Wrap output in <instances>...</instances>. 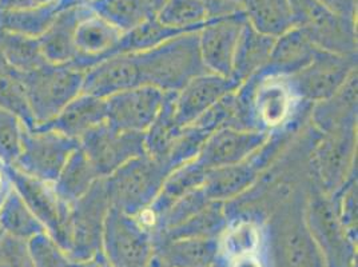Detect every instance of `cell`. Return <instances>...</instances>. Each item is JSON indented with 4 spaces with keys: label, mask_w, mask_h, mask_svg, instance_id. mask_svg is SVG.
I'll return each instance as SVG.
<instances>
[{
    "label": "cell",
    "mask_w": 358,
    "mask_h": 267,
    "mask_svg": "<svg viewBox=\"0 0 358 267\" xmlns=\"http://www.w3.org/2000/svg\"><path fill=\"white\" fill-rule=\"evenodd\" d=\"M317 138L318 131L308 120L290 146L259 173L253 186L224 203L229 223L248 219L265 224L277 208L306 195L312 185L310 157Z\"/></svg>",
    "instance_id": "cell-1"
},
{
    "label": "cell",
    "mask_w": 358,
    "mask_h": 267,
    "mask_svg": "<svg viewBox=\"0 0 358 267\" xmlns=\"http://www.w3.org/2000/svg\"><path fill=\"white\" fill-rule=\"evenodd\" d=\"M236 96L241 127L268 135L284 130L312 107L299 98L290 76L265 70L241 83Z\"/></svg>",
    "instance_id": "cell-2"
},
{
    "label": "cell",
    "mask_w": 358,
    "mask_h": 267,
    "mask_svg": "<svg viewBox=\"0 0 358 267\" xmlns=\"http://www.w3.org/2000/svg\"><path fill=\"white\" fill-rule=\"evenodd\" d=\"M306 198L308 194L285 203L264 224L270 266L325 267L305 219Z\"/></svg>",
    "instance_id": "cell-3"
},
{
    "label": "cell",
    "mask_w": 358,
    "mask_h": 267,
    "mask_svg": "<svg viewBox=\"0 0 358 267\" xmlns=\"http://www.w3.org/2000/svg\"><path fill=\"white\" fill-rule=\"evenodd\" d=\"M141 86L176 94L198 75L209 73L202 62L198 32L178 35L149 51L136 52Z\"/></svg>",
    "instance_id": "cell-4"
},
{
    "label": "cell",
    "mask_w": 358,
    "mask_h": 267,
    "mask_svg": "<svg viewBox=\"0 0 358 267\" xmlns=\"http://www.w3.org/2000/svg\"><path fill=\"white\" fill-rule=\"evenodd\" d=\"M305 219L325 267H357V240L346 231L333 198L322 193L313 180L306 198Z\"/></svg>",
    "instance_id": "cell-5"
},
{
    "label": "cell",
    "mask_w": 358,
    "mask_h": 267,
    "mask_svg": "<svg viewBox=\"0 0 358 267\" xmlns=\"http://www.w3.org/2000/svg\"><path fill=\"white\" fill-rule=\"evenodd\" d=\"M85 73L71 64L45 63L23 74L35 127L48 123L82 94Z\"/></svg>",
    "instance_id": "cell-6"
},
{
    "label": "cell",
    "mask_w": 358,
    "mask_h": 267,
    "mask_svg": "<svg viewBox=\"0 0 358 267\" xmlns=\"http://www.w3.org/2000/svg\"><path fill=\"white\" fill-rule=\"evenodd\" d=\"M170 170L146 154L123 164L105 178L110 208L139 217L146 212L158 196Z\"/></svg>",
    "instance_id": "cell-7"
},
{
    "label": "cell",
    "mask_w": 358,
    "mask_h": 267,
    "mask_svg": "<svg viewBox=\"0 0 358 267\" xmlns=\"http://www.w3.org/2000/svg\"><path fill=\"white\" fill-rule=\"evenodd\" d=\"M292 29L317 48L334 54H357V20L338 15L317 0H289Z\"/></svg>",
    "instance_id": "cell-8"
},
{
    "label": "cell",
    "mask_w": 358,
    "mask_h": 267,
    "mask_svg": "<svg viewBox=\"0 0 358 267\" xmlns=\"http://www.w3.org/2000/svg\"><path fill=\"white\" fill-rule=\"evenodd\" d=\"M108 210L110 201L105 178L99 179L89 193L69 206L63 252L71 262L87 259L102 250Z\"/></svg>",
    "instance_id": "cell-9"
},
{
    "label": "cell",
    "mask_w": 358,
    "mask_h": 267,
    "mask_svg": "<svg viewBox=\"0 0 358 267\" xmlns=\"http://www.w3.org/2000/svg\"><path fill=\"white\" fill-rule=\"evenodd\" d=\"M314 185L334 195L357 174V127H343L318 133L310 157Z\"/></svg>",
    "instance_id": "cell-10"
},
{
    "label": "cell",
    "mask_w": 358,
    "mask_h": 267,
    "mask_svg": "<svg viewBox=\"0 0 358 267\" xmlns=\"http://www.w3.org/2000/svg\"><path fill=\"white\" fill-rule=\"evenodd\" d=\"M102 250L114 267H152L154 236L136 217L110 208Z\"/></svg>",
    "instance_id": "cell-11"
},
{
    "label": "cell",
    "mask_w": 358,
    "mask_h": 267,
    "mask_svg": "<svg viewBox=\"0 0 358 267\" xmlns=\"http://www.w3.org/2000/svg\"><path fill=\"white\" fill-rule=\"evenodd\" d=\"M78 147V140L58 131L43 127H24L22 150L13 167L32 178L54 183Z\"/></svg>",
    "instance_id": "cell-12"
},
{
    "label": "cell",
    "mask_w": 358,
    "mask_h": 267,
    "mask_svg": "<svg viewBox=\"0 0 358 267\" xmlns=\"http://www.w3.org/2000/svg\"><path fill=\"white\" fill-rule=\"evenodd\" d=\"M357 54L343 55L320 50L314 59L290 79L303 102L318 103L331 98L357 74Z\"/></svg>",
    "instance_id": "cell-13"
},
{
    "label": "cell",
    "mask_w": 358,
    "mask_h": 267,
    "mask_svg": "<svg viewBox=\"0 0 358 267\" xmlns=\"http://www.w3.org/2000/svg\"><path fill=\"white\" fill-rule=\"evenodd\" d=\"M79 147L101 178H107L123 164L145 154L143 134L123 131L107 120L79 139Z\"/></svg>",
    "instance_id": "cell-14"
},
{
    "label": "cell",
    "mask_w": 358,
    "mask_h": 267,
    "mask_svg": "<svg viewBox=\"0 0 358 267\" xmlns=\"http://www.w3.org/2000/svg\"><path fill=\"white\" fill-rule=\"evenodd\" d=\"M8 171L14 190L42 223L45 234L63 250L69 206L58 198L52 183L32 178L13 166H8Z\"/></svg>",
    "instance_id": "cell-15"
},
{
    "label": "cell",
    "mask_w": 358,
    "mask_h": 267,
    "mask_svg": "<svg viewBox=\"0 0 358 267\" xmlns=\"http://www.w3.org/2000/svg\"><path fill=\"white\" fill-rule=\"evenodd\" d=\"M243 13L237 15L209 19L198 31V43L202 62L213 74L233 78V60L239 35L246 24Z\"/></svg>",
    "instance_id": "cell-16"
},
{
    "label": "cell",
    "mask_w": 358,
    "mask_h": 267,
    "mask_svg": "<svg viewBox=\"0 0 358 267\" xmlns=\"http://www.w3.org/2000/svg\"><path fill=\"white\" fill-rule=\"evenodd\" d=\"M164 92L151 86H136L106 99L107 122L123 131L143 134L158 115Z\"/></svg>",
    "instance_id": "cell-17"
},
{
    "label": "cell",
    "mask_w": 358,
    "mask_h": 267,
    "mask_svg": "<svg viewBox=\"0 0 358 267\" xmlns=\"http://www.w3.org/2000/svg\"><path fill=\"white\" fill-rule=\"evenodd\" d=\"M122 35L86 7L75 30V57L71 66L85 73L99 62L117 55Z\"/></svg>",
    "instance_id": "cell-18"
},
{
    "label": "cell",
    "mask_w": 358,
    "mask_h": 267,
    "mask_svg": "<svg viewBox=\"0 0 358 267\" xmlns=\"http://www.w3.org/2000/svg\"><path fill=\"white\" fill-rule=\"evenodd\" d=\"M241 83L234 78L205 73L192 79L174 94V110L179 126L185 127L206 113L224 96L237 91Z\"/></svg>",
    "instance_id": "cell-19"
},
{
    "label": "cell",
    "mask_w": 358,
    "mask_h": 267,
    "mask_svg": "<svg viewBox=\"0 0 358 267\" xmlns=\"http://www.w3.org/2000/svg\"><path fill=\"white\" fill-rule=\"evenodd\" d=\"M268 136L261 131L224 127L210 135L196 161L206 170L245 162L266 142Z\"/></svg>",
    "instance_id": "cell-20"
},
{
    "label": "cell",
    "mask_w": 358,
    "mask_h": 267,
    "mask_svg": "<svg viewBox=\"0 0 358 267\" xmlns=\"http://www.w3.org/2000/svg\"><path fill=\"white\" fill-rule=\"evenodd\" d=\"M136 86L141 78L135 54H117L85 71L82 92L106 101Z\"/></svg>",
    "instance_id": "cell-21"
},
{
    "label": "cell",
    "mask_w": 358,
    "mask_h": 267,
    "mask_svg": "<svg viewBox=\"0 0 358 267\" xmlns=\"http://www.w3.org/2000/svg\"><path fill=\"white\" fill-rule=\"evenodd\" d=\"M220 255V239H157L152 267H213Z\"/></svg>",
    "instance_id": "cell-22"
},
{
    "label": "cell",
    "mask_w": 358,
    "mask_h": 267,
    "mask_svg": "<svg viewBox=\"0 0 358 267\" xmlns=\"http://www.w3.org/2000/svg\"><path fill=\"white\" fill-rule=\"evenodd\" d=\"M206 173L208 170L196 159L173 168L166 175L159 194L151 208L136 218L152 233L157 218L161 217L178 199L196 189H201L206 178Z\"/></svg>",
    "instance_id": "cell-23"
},
{
    "label": "cell",
    "mask_w": 358,
    "mask_h": 267,
    "mask_svg": "<svg viewBox=\"0 0 358 267\" xmlns=\"http://www.w3.org/2000/svg\"><path fill=\"white\" fill-rule=\"evenodd\" d=\"M107 120L105 99L89 94H79L59 114L48 123L36 126L63 134L79 142V139Z\"/></svg>",
    "instance_id": "cell-24"
},
{
    "label": "cell",
    "mask_w": 358,
    "mask_h": 267,
    "mask_svg": "<svg viewBox=\"0 0 358 267\" xmlns=\"http://www.w3.org/2000/svg\"><path fill=\"white\" fill-rule=\"evenodd\" d=\"M357 74L327 101L312 104L309 120L318 133L343 127H357Z\"/></svg>",
    "instance_id": "cell-25"
},
{
    "label": "cell",
    "mask_w": 358,
    "mask_h": 267,
    "mask_svg": "<svg viewBox=\"0 0 358 267\" xmlns=\"http://www.w3.org/2000/svg\"><path fill=\"white\" fill-rule=\"evenodd\" d=\"M85 11L86 6H73L63 10L43 35L38 38L45 62L71 64L75 57V30Z\"/></svg>",
    "instance_id": "cell-26"
},
{
    "label": "cell",
    "mask_w": 358,
    "mask_h": 267,
    "mask_svg": "<svg viewBox=\"0 0 358 267\" xmlns=\"http://www.w3.org/2000/svg\"><path fill=\"white\" fill-rule=\"evenodd\" d=\"M318 51L320 48H317L301 31L290 29L275 38L270 59L264 70L273 74L293 76L305 68Z\"/></svg>",
    "instance_id": "cell-27"
},
{
    "label": "cell",
    "mask_w": 358,
    "mask_h": 267,
    "mask_svg": "<svg viewBox=\"0 0 358 267\" xmlns=\"http://www.w3.org/2000/svg\"><path fill=\"white\" fill-rule=\"evenodd\" d=\"M259 175L250 159L208 170L202 189L213 202L227 203L246 193Z\"/></svg>",
    "instance_id": "cell-28"
},
{
    "label": "cell",
    "mask_w": 358,
    "mask_h": 267,
    "mask_svg": "<svg viewBox=\"0 0 358 267\" xmlns=\"http://www.w3.org/2000/svg\"><path fill=\"white\" fill-rule=\"evenodd\" d=\"M73 6L80 4L76 0H54L45 6L29 10L0 11V32L38 39L63 10Z\"/></svg>",
    "instance_id": "cell-29"
},
{
    "label": "cell",
    "mask_w": 358,
    "mask_h": 267,
    "mask_svg": "<svg viewBox=\"0 0 358 267\" xmlns=\"http://www.w3.org/2000/svg\"><path fill=\"white\" fill-rule=\"evenodd\" d=\"M275 38L253 29L248 22L239 35L233 60V78L243 83L268 64Z\"/></svg>",
    "instance_id": "cell-30"
},
{
    "label": "cell",
    "mask_w": 358,
    "mask_h": 267,
    "mask_svg": "<svg viewBox=\"0 0 358 267\" xmlns=\"http://www.w3.org/2000/svg\"><path fill=\"white\" fill-rule=\"evenodd\" d=\"M101 178L86 154L80 147L75 150L69 161L60 170L52 186L60 201L71 206L89 193L90 189Z\"/></svg>",
    "instance_id": "cell-31"
},
{
    "label": "cell",
    "mask_w": 358,
    "mask_h": 267,
    "mask_svg": "<svg viewBox=\"0 0 358 267\" xmlns=\"http://www.w3.org/2000/svg\"><path fill=\"white\" fill-rule=\"evenodd\" d=\"M174 110V94L164 92V103L149 129L143 133L145 154L158 164L167 167L171 147L180 131ZM169 168V167H167ZM170 170V168H169Z\"/></svg>",
    "instance_id": "cell-32"
},
{
    "label": "cell",
    "mask_w": 358,
    "mask_h": 267,
    "mask_svg": "<svg viewBox=\"0 0 358 267\" xmlns=\"http://www.w3.org/2000/svg\"><path fill=\"white\" fill-rule=\"evenodd\" d=\"M229 226V218L224 211V203L210 202L208 206L198 211L192 218L154 236L157 239H220Z\"/></svg>",
    "instance_id": "cell-33"
},
{
    "label": "cell",
    "mask_w": 358,
    "mask_h": 267,
    "mask_svg": "<svg viewBox=\"0 0 358 267\" xmlns=\"http://www.w3.org/2000/svg\"><path fill=\"white\" fill-rule=\"evenodd\" d=\"M248 23L259 32L278 38L292 29L289 0H239Z\"/></svg>",
    "instance_id": "cell-34"
},
{
    "label": "cell",
    "mask_w": 358,
    "mask_h": 267,
    "mask_svg": "<svg viewBox=\"0 0 358 267\" xmlns=\"http://www.w3.org/2000/svg\"><path fill=\"white\" fill-rule=\"evenodd\" d=\"M86 7L122 34L155 14L146 0H91Z\"/></svg>",
    "instance_id": "cell-35"
},
{
    "label": "cell",
    "mask_w": 358,
    "mask_h": 267,
    "mask_svg": "<svg viewBox=\"0 0 358 267\" xmlns=\"http://www.w3.org/2000/svg\"><path fill=\"white\" fill-rule=\"evenodd\" d=\"M265 247L264 224L248 219H238L229 223L227 229L220 238L218 258L226 261L261 252Z\"/></svg>",
    "instance_id": "cell-36"
},
{
    "label": "cell",
    "mask_w": 358,
    "mask_h": 267,
    "mask_svg": "<svg viewBox=\"0 0 358 267\" xmlns=\"http://www.w3.org/2000/svg\"><path fill=\"white\" fill-rule=\"evenodd\" d=\"M0 231L26 242L45 233L42 223L14 189L0 206Z\"/></svg>",
    "instance_id": "cell-37"
},
{
    "label": "cell",
    "mask_w": 358,
    "mask_h": 267,
    "mask_svg": "<svg viewBox=\"0 0 358 267\" xmlns=\"http://www.w3.org/2000/svg\"><path fill=\"white\" fill-rule=\"evenodd\" d=\"M0 108L20 119L27 129H35L31 117L23 74L13 68L0 55Z\"/></svg>",
    "instance_id": "cell-38"
},
{
    "label": "cell",
    "mask_w": 358,
    "mask_h": 267,
    "mask_svg": "<svg viewBox=\"0 0 358 267\" xmlns=\"http://www.w3.org/2000/svg\"><path fill=\"white\" fill-rule=\"evenodd\" d=\"M190 31L178 30L164 26L154 14L138 27L122 35L118 54H136L149 51L164 42Z\"/></svg>",
    "instance_id": "cell-39"
},
{
    "label": "cell",
    "mask_w": 358,
    "mask_h": 267,
    "mask_svg": "<svg viewBox=\"0 0 358 267\" xmlns=\"http://www.w3.org/2000/svg\"><path fill=\"white\" fill-rule=\"evenodd\" d=\"M0 55L22 74L47 63L38 39L8 32H0Z\"/></svg>",
    "instance_id": "cell-40"
},
{
    "label": "cell",
    "mask_w": 358,
    "mask_h": 267,
    "mask_svg": "<svg viewBox=\"0 0 358 267\" xmlns=\"http://www.w3.org/2000/svg\"><path fill=\"white\" fill-rule=\"evenodd\" d=\"M155 15L164 26L190 32H198L208 22L203 0H167Z\"/></svg>",
    "instance_id": "cell-41"
},
{
    "label": "cell",
    "mask_w": 358,
    "mask_h": 267,
    "mask_svg": "<svg viewBox=\"0 0 358 267\" xmlns=\"http://www.w3.org/2000/svg\"><path fill=\"white\" fill-rule=\"evenodd\" d=\"M209 136V134L202 131L194 124L182 127L169 154L167 167L170 171L180 164L195 161Z\"/></svg>",
    "instance_id": "cell-42"
},
{
    "label": "cell",
    "mask_w": 358,
    "mask_h": 267,
    "mask_svg": "<svg viewBox=\"0 0 358 267\" xmlns=\"http://www.w3.org/2000/svg\"><path fill=\"white\" fill-rule=\"evenodd\" d=\"M24 123L14 114L0 108V161L8 166L15 164L24 131Z\"/></svg>",
    "instance_id": "cell-43"
},
{
    "label": "cell",
    "mask_w": 358,
    "mask_h": 267,
    "mask_svg": "<svg viewBox=\"0 0 358 267\" xmlns=\"http://www.w3.org/2000/svg\"><path fill=\"white\" fill-rule=\"evenodd\" d=\"M349 236L357 240V174L349 179L334 195H331Z\"/></svg>",
    "instance_id": "cell-44"
},
{
    "label": "cell",
    "mask_w": 358,
    "mask_h": 267,
    "mask_svg": "<svg viewBox=\"0 0 358 267\" xmlns=\"http://www.w3.org/2000/svg\"><path fill=\"white\" fill-rule=\"evenodd\" d=\"M34 267H73L67 254L47 234H41L29 240Z\"/></svg>",
    "instance_id": "cell-45"
},
{
    "label": "cell",
    "mask_w": 358,
    "mask_h": 267,
    "mask_svg": "<svg viewBox=\"0 0 358 267\" xmlns=\"http://www.w3.org/2000/svg\"><path fill=\"white\" fill-rule=\"evenodd\" d=\"M0 267H34L29 242L0 231Z\"/></svg>",
    "instance_id": "cell-46"
},
{
    "label": "cell",
    "mask_w": 358,
    "mask_h": 267,
    "mask_svg": "<svg viewBox=\"0 0 358 267\" xmlns=\"http://www.w3.org/2000/svg\"><path fill=\"white\" fill-rule=\"evenodd\" d=\"M218 264L221 267H271L268 262L266 247L261 252L242 255V257L226 259V261L218 258Z\"/></svg>",
    "instance_id": "cell-47"
},
{
    "label": "cell",
    "mask_w": 358,
    "mask_h": 267,
    "mask_svg": "<svg viewBox=\"0 0 358 267\" xmlns=\"http://www.w3.org/2000/svg\"><path fill=\"white\" fill-rule=\"evenodd\" d=\"M333 13L346 16L350 19H357V0H317Z\"/></svg>",
    "instance_id": "cell-48"
},
{
    "label": "cell",
    "mask_w": 358,
    "mask_h": 267,
    "mask_svg": "<svg viewBox=\"0 0 358 267\" xmlns=\"http://www.w3.org/2000/svg\"><path fill=\"white\" fill-rule=\"evenodd\" d=\"M54 0H0V11L29 10L48 4Z\"/></svg>",
    "instance_id": "cell-49"
},
{
    "label": "cell",
    "mask_w": 358,
    "mask_h": 267,
    "mask_svg": "<svg viewBox=\"0 0 358 267\" xmlns=\"http://www.w3.org/2000/svg\"><path fill=\"white\" fill-rule=\"evenodd\" d=\"M73 267H114V265L108 261L103 250H99L87 259L73 262Z\"/></svg>",
    "instance_id": "cell-50"
},
{
    "label": "cell",
    "mask_w": 358,
    "mask_h": 267,
    "mask_svg": "<svg viewBox=\"0 0 358 267\" xmlns=\"http://www.w3.org/2000/svg\"><path fill=\"white\" fill-rule=\"evenodd\" d=\"M13 182L10 178V171H8V164H4L0 161V206L3 205L4 199L7 195L11 193L13 190Z\"/></svg>",
    "instance_id": "cell-51"
},
{
    "label": "cell",
    "mask_w": 358,
    "mask_h": 267,
    "mask_svg": "<svg viewBox=\"0 0 358 267\" xmlns=\"http://www.w3.org/2000/svg\"><path fill=\"white\" fill-rule=\"evenodd\" d=\"M146 1H148V4L151 7V10L154 13H157L158 10H161V7L164 6L167 0H146Z\"/></svg>",
    "instance_id": "cell-52"
},
{
    "label": "cell",
    "mask_w": 358,
    "mask_h": 267,
    "mask_svg": "<svg viewBox=\"0 0 358 267\" xmlns=\"http://www.w3.org/2000/svg\"><path fill=\"white\" fill-rule=\"evenodd\" d=\"M80 6H87L91 0H76Z\"/></svg>",
    "instance_id": "cell-53"
},
{
    "label": "cell",
    "mask_w": 358,
    "mask_h": 267,
    "mask_svg": "<svg viewBox=\"0 0 358 267\" xmlns=\"http://www.w3.org/2000/svg\"><path fill=\"white\" fill-rule=\"evenodd\" d=\"M213 267H221L220 266V264H218V259H217V262H215V265H214V266Z\"/></svg>",
    "instance_id": "cell-54"
},
{
    "label": "cell",
    "mask_w": 358,
    "mask_h": 267,
    "mask_svg": "<svg viewBox=\"0 0 358 267\" xmlns=\"http://www.w3.org/2000/svg\"><path fill=\"white\" fill-rule=\"evenodd\" d=\"M236 1H239V0H236Z\"/></svg>",
    "instance_id": "cell-55"
}]
</instances>
